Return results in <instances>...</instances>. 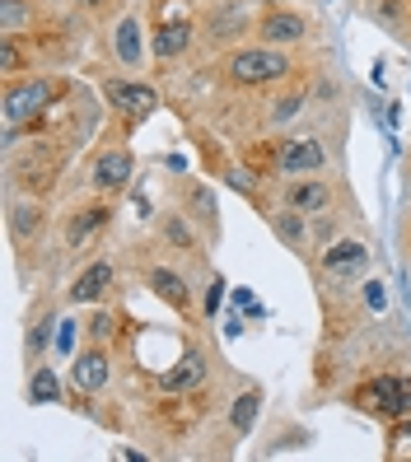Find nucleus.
Returning a JSON list of instances; mask_svg holds the SVG:
<instances>
[{
  "mask_svg": "<svg viewBox=\"0 0 411 462\" xmlns=\"http://www.w3.org/2000/svg\"><path fill=\"white\" fill-rule=\"evenodd\" d=\"M220 79L229 89H276L294 79V57L285 47H266V42H243L220 57Z\"/></svg>",
  "mask_w": 411,
  "mask_h": 462,
  "instance_id": "f257e3e1",
  "label": "nucleus"
},
{
  "mask_svg": "<svg viewBox=\"0 0 411 462\" xmlns=\"http://www.w3.org/2000/svg\"><path fill=\"white\" fill-rule=\"evenodd\" d=\"M57 98H61V85H57V79H47V75L5 79V122H10V126L33 122V117H42Z\"/></svg>",
  "mask_w": 411,
  "mask_h": 462,
  "instance_id": "f03ea898",
  "label": "nucleus"
},
{
  "mask_svg": "<svg viewBox=\"0 0 411 462\" xmlns=\"http://www.w3.org/2000/svg\"><path fill=\"white\" fill-rule=\"evenodd\" d=\"M360 411H374L378 420H406L411 416V378L406 374H374L369 383L355 393Z\"/></svg>",
  "mask_w": 411,
  "mask_h": 462,
  "instance_id": "7ed1b4c3",
  "label": "nucleus"
},
{
  "mask_svg": "<svg viewBox=\"0 0 411 462\" xmlns=\"http://www.w3.org/2000/svg\"><path fill=\"white\" fill-rule=\"evenodd\" d=\"M253 33H257V42H266V47H299V42H309V33H313V23H309V14L304 10H294V5H266L262 14H257V23H253Z\"/></svg>",
  "mask_w": 411,
  "mask_h": 462,
  "instance_id": "20e7f679",
  "label": "nucleus"
},
{
  "mask_svg": "<svg viewBox=\"0 0 411 462\" xmlns=\"http://www.w3.org/2000/svg\"><path fill=\"white\" fill-rule=\"evenodd\" d=\"M365 271H369V243H360V238H332L318 253V276L332 281V285L355 281V276H365Z\"/></svg>",
  "mask_w": 411,
  "mask_h": 462,
  "instance_id": "39448f33",
  "label": "nucleus"
},
{
  "mask_svg": "<svg viewBox=\"0 0 411 462\" xmlns=\"http://www.w3.org/2000/svg\"><path fill=\"white\" fill-rule=\"evenodd\" d=\"M103 98L126 122H145L159 107V89L145 85V79H103Z\"/></svg>",
  "mask_w": 411,
  "mask_h": 462,
  "instance_id": "423d86ee",
  "label": "nucleus"
},
{
  "mask_svg": "<svg viewBox=\"0 0 411 462\" xmlns=\"http://www.w3.org/2000/svg\"><path fill=\"white\" fill-rule=\"evenodd\" d=\"M327 169V145L318 135H285L276 141V173L299 178V173H322Z\"/></svg>",
  "mask_w": 411,
  "mask_h": 462,
  "instance_id": "0eeeda50",
  "label": "nucleus"
},
{
  "mask_svg": "<svg viewBox=\"0 0 411 462\" xmlns=\"http://www.w3.org/2000/svg\"><path fill=\"white\" fill-rule=\"evenodd\" d=\"M135 178V154L126 150V145H107L98 159H94V187H98V192H107V197H113V192H122V187Z\"/></svg>",
  "mask_w": 411,
  "mask_h": 462,
  "instance_id": "6e6552de",
  "label": "nucleus"
},
{
  "mask_svg": "<svg viewBox=\"0 0 411 462\" xmlns=\"http://www.w3.org/2000/svg\"><path fill=\"white\" fill-rule=\"evenodd\" d=\"M201 33V23H191V19H173V23H154V33H150V51H154V61H178L191 51V42H197Z\"/></svg>",
  "mask_w": 411,
  "mask_h": 462,
  "instance_id": "1a4fd4ad",
  "label": "nucleus"
},
{
  "mask_svg": "<svg viewBox=\"0 0 411 462\" xmlns=\"http://www.w3.org/2000/svg\"><path fill=\"white\" fill-rule=\"evenodd\" d=\"M332 182L318 178V173H299L294 182H285V206L299 210V215H322L327 206H332Z\"/></svg>",
  "mask_w": 411,
  "mask_h": 462,
  "instance_id": "9d476101",
  "label": "nucleus"
},
{
  "mask_svg": "<svg viewBox=\"0 0 411 462\" xmlns=\"http://www.w3.org/2000/svg\"><path fill=\"white\" fill-rule=\"evenodd\" d=\"M113 290H117V266L113 262H89L70 281V304H103Z\"/></svg>",
  "mask_w": 411,
  "mask_h": 462,
  "instance_id": "9b49d317",
  "label": "nucleus"
},
{
  "mask_svg": "<svg viewBox=\"0 0 411 462\" xmlns=\"http://www.w3.org/2000/svg\"><path fill=\"white\" fill-rule=\"evenodd\" d=\"M70 378H75V388H79V393H103V388H107V378H113V360H107L103 341H94V346L79 350Z\"/></svg>",
  "mask_w": 411,
  "mask_h": 462,
  "instance_id": "f8f14e48",
  "label": "nucleus"
},
{
  "mask_svg": "<svg viewBox=\"0 0 411 462\" xmlns=\"http://www.w3.org/2000/svg\"><path fill=\"white\" fill-rule=\"evenodd\" d=\"M253 23H257V19H248L243 10H210V14L201 19V38H206L210 47H225V42H238L243 33H253Z\"/></svg>",
  "mask_w": 411,
  "mask_h": 462,
  "instance_id": "ddd939ff",
  "label": "nucleus"
},
{
  "mask_svg": "<svg viewBox=\"0 0 411 462\" xmlns=\"http://www.w3.org/2000/svg\"><path fill=\"white\" fill-rule=\"evenodd\" d=\"M145 285H150V294H159L169 309L191 313V285L178 276V271H169V266H150V271H145Z\"/></svg>",
  "mask_w": 411,
  "mask_h": 462,
  "instance_id": "4468645a",
  "label": "nucleus"
},
{
  "mask_svg": "<svg viewBox=\"0 0 411 462\" xmlns=\"http://www.w3.org/2000/svg\"><path fill=\"white\" fill-rule=\"evenodd\" d=\"M201 378H206V356L191 346L173 369L159 374V388H163V393H191V388H201Z\"/></svg>",
  "mask_w": 411,
  "mask_h": 462,
  "instance_id": "2eb2a0df",
  "label": "nucleus"
},
{
  "mask_svg": "<svg viewBox=\"0 0 411 462\" xmlns=\"http://www.w3.org/2000/svg\"><path fill=\"white\" fill-rule=\"evenodd\" d=\"M107 220H113V210H107L103 201H94V206H85V210H75L70 225H66V248H85L94 234L107 229Z\"/></svg>",
  "mask_w": 411,
  "mask_h": 462,
  "instance_id": "dca6fc26",
  "label": "nucleus"
},
{
  "mask_svg": "<svg viewBox=\"0 0 411 462\" xmlns=\"http://www.w3.org/2000/svg\"><path fill=\"white\" fill-rule=\"evenodd\" d=\"M33 66V51L23 47L19 33H0V70H5V79H19V75H29Z\"/></svg>",
  "mask_w": 411,
  "mask_h": 462,
  "instance_id": "f3484780",
  "label": "nucleus"
},
{
  "mask_svg": "<svg viewBox=\"0 0 411 462\" xmlns=\"http://www.w3.org/2000/svg\"><path fill=\"white\" fill-rule=\"evenodd\" d=\"M113 47H117V61L122 66H141V57H145V51H141V19H122L117 23V33H113Z\"/></svg>",
  "mask_w": 411,
  "mask_h": 462,
  "instance_id": "a211bd4d",
  "label": "nucleus"
},
{
  "mask_svg": "<svg viewBox=\"0 0 411 462\" xmlns=\"http://www.w3.org/2000/svg\"><path fill=\"white\" fill-rule=\"evenodd\" d=\"M369 14L383 23V29H393L402 38L411 29V0H369Z\"/></svg>",
  "mask_w": 411,
  "mask_h": 462,
  "instance_id": "6ab92c4d",
  "label": "nucleus"
},
{
  "mask_svg": "<svg viewBox=\"0 0 411 462\" xmlns=\"http://www.w3.org/2000/svg\"><path fill=\"white\" fill-rule=\"evenodd\" d=\"M271 225H276L281 243H290V248H304V243H309V215H299V210H290V206H285Z\"/></svg>",
  "mask_w": 411,
  "mask_h": 462,
  "instance_id": "aec40b11",
  "label": "nucleus"
},
{
  "mask_svg": "<svg viewBox=\"0 0 411 462\" xmlns=\"http://www.w3.org/2000/svg\"><path fill=\"white\" fill-rule=\"evenodd\" d=\"M163 238H169L173 248H187V253H201V238L191 234V225H187V210H182V215H163Z\"/></svg>",
  "mask_w": 411,
  "mask_h": 462,
  "instance_id": "412c9836",
  "label": "nucleus"
},
{
  "mask_svg": "<svg viewBox=\"0 0 411 462\" xmlns=\"http://www.w3.org/2000/svg\"><path fill=\"white\" fill-rule=\"evenodd\" d=\"M257 406H262V393H257V388H253V393H243V397L234 402V411H229L234 434H248V430H253V420H257Z\"/></svg>",
  "mask_w": 411,
  "mask_h": 462,
  "instance_id": "4be33fe9",
  "label": "nucleus"
},
{
  "mask_svg": "<svg viewBox=\"0 0 411 462\" xmlns=\"http://www.w3.org/2000/svg\"><path fill=\"white\" fill-rule=\"evenodd\" d=\"M243 164H248L257 178H271V173H276V141L248 145V150H243Z\"/></svg>",
  "mask_w": 411,
  "mask_h": 462,
  "instance_id": "5701e85b",
  "label": "nucleus"
},
{
  "mask_svg": "<svg viewBox=\"0 0 411 462\" xmlns=\"http://www.w3.org/2000/svg\"><path fill=\"white\" fill-rule=\"evenodd\" d=\"M187 201H191V210H197V225H201L210 238L220 234V220H215V206H210V192H206V187H191Z\"/></svg>",
  "mask_w": 411,
  "mask_h": 462,
  "instance_id": "b1692460",
  "label": "nucleus"
},
{
  "mask_svg": "<svg viewBox=\"0 0 411 462\" xmlns=\"http://www.w3.org/2000/svg\"><path fill=\"white\" fill-rule=\"evenodd\" d=\"M38 229H42V206H14V215H10V234L14 238H38Z\"/></svg>",
  "mask_w": 411,
  "mask_h": 462,
  "instance_id": "393cba45",
  "label": "nucleus"
},
{
  "mask_svg": "<svg viewBox=\"0 0 411 462\" xmlns=\"http://www.w3.org/2000/svg\"><path fill=\"white\" fill-rule=\"evenodd\" d=\"M29 397H33V402H42V406L57 402V397H61L57 374H51V369H38V374H33V383H29Z\"/></svg>",
  "mask_w": 411,
  "mask_h": 462,
  "instance_id": "a878e982",
  "label": "nucleus"
},
{
  "mask_svg": "<svg viewBox=\"0 0 411 462\" xmlns=\"http://www.w3.org/2000/svg\"><path fill=\"white\" fill-rule=\"evenodd\" d=\"M304 103H309V89H294V94L276 98V107H271V122H290V117H299V113H304Z\"/></svg>",
  "mask_w": 411,
  "mask_h": 462,
  "instance_id": "bb28decb",
  "label": "nucleus"
},
{
  "mask_svg": "<svg viewBox=\"0 0 411 462\" xmlns=\"http://www.w3.org/2000/svg\"><path fill=\"white\" fill-rule=\"evenodd\" d=\"M113 328H117V318L107 313V309H98L94 322H89V341H107V337H113Z\"/></svg>",
  "mask_w": 411,
  "mask_h": 462,
  "instance_id": "cd10ccee",
  "label": "nucleus"
},
{
  "mask_svg": "<svg viewBox=\"0 0 411 462\" xmlns=\"http://www.w3.org/2000/svg\"><path fill=\"white\" fill-rule=\"evenodd\" d=\"M220 299H225V281L215 276V281H210V290H206V313H220Z\"/></svg>",
  "mask_w": 411,
  "mask_h": 462,
  "instance_id": "c85d7f7f",
  "label": "nucleus"
},
{
  "mask_svg": "<svg viewBox=\"0 0 411 462\" xmlns=\"http://www.w3.org/2000/svg\"><path fill=\"white\" fill-rule=\"evenodd\" d=\"M253 5H290V0H253Z\"/></svg>",
  "mask_w": 411,
  "mask_h": 462,
  "instance_id": "c756f323",
  "label": "nucleus"
},
{
  "mask_svg": "<svg viewBox=\"0 0 411 462\" xmlns=\"http://www.w3.org/2000/svg\"><path fill=\"white\" fill-rule=\"evenodd\" d=\"M75 5H85V10H94V5H103V0H75Z\"/></svg>",
  "mask_w": 411,
  "mask_h": 462,
  "instance_id": "7c9ffc66",
  "label": "nucleus"
},
{
  "mask_svg": "<svg viewBox=\"0 0 411 462\" xmlns=\"http://www.w3.org/2000/svg\"><path fill=\"white\" fill-rule=\"evenodd\" d=\"M402 434H411V416H406V420H402Z\"/></svg>",
  "mask_w": 411,
  "mask_h": 462,
  "instance_id": "2f4dec72",
  "label": "nucleus"
},
{
  "mask_svg": "<svg viewBox=\"0 0 411 462\" xmlns=\"http://www.w3.org/2000/svg\"><path fill=\"white\" fill-rule=\"evenodd\" d=\"M406 178H411V169H406Z\"/></svg>",
  "mask_w": 411,
  "mask_h": 462,
  "instance_id": "473e14b6",
  "label": "nucleus"
}]
</instances>
